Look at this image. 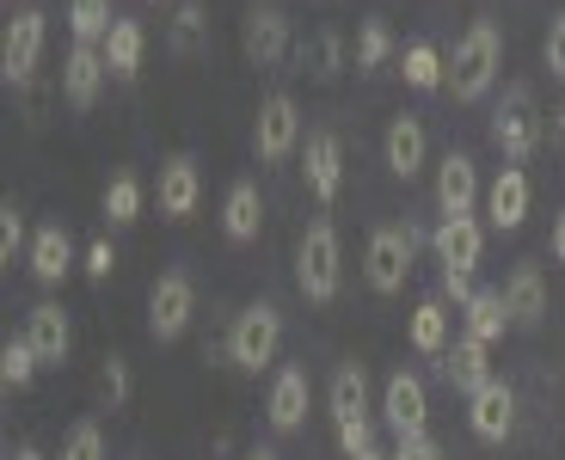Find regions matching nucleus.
Wrapping results in <instances>:
<instances>
[{
  "mask_svg": "<svg viewBox=\"0 0 565 460\" xmlns=\"http://www.w3.org/2000/svg\"><path fill=\"white\" fill-rule=\"evenodd\" d=\"M498 68H504V38H498L492 19H480V25L455 43V56H449V93L461 98V105H473V98H486L498 86Z\"/></svg>",
  "mask_w": 565,
  "mask_h": 460,
  "instance_id": "f257e3e1",
  "label": "nucleus"
},
{
  "mask_svg": "<svg viewBox=\"0 0 565 460\" xmlns=\"http://www.w3.org/2000/svg\"><path fill=\"white\" fill-rule=\"evenodd\" d=\"M282 350V313L270 301H253L234 313V325H227V363L246 368V375H258V368L277 363Z\"/></svg>",
  "mask_w": 565,
  "mask_h": 460,
  "instance_id": "f03ea898",
  "label": "nucleus"
},
{
  "mask_svg": "<svg viewBox=\"0 0 565 460\" xmlns=\"http://www.w3.org/2000/svg\"><path fill=\"white\" fill-rule=\"evenodd\" d=\"M296 282L308 301H332L344 282V252H339V227L332 222H308V234H301L296 246Z\"/></svg>",
  "mask_w": 565,
  "mask_h": 460,
  "instance_id": "7ed1b4c3",
  "label": "nucleus"
},
{
  "mask_svg": "<svg viewBox=\"0 0 565 460\" xmlns=\"http://www.w3.org/2000/svg\"><path fill=\"white\" fill-rule=\"evenodd\" d=\"M412 252H418V227H375L369 234V252H363V277L375 295H399L412 277Z\"/></svg>",
  "mask_w": 565,
  "mask_h": 460,
  "instance_id": "20e7f679",
  "label": "nucleus"
},
{
  "mask_svg": "<svg viewBox=\"0 0 565 460\" xmlns=\"http://www.w3.org/2000/svg\"><path fill=\"white\" fill-rule=\"evenodd\" d=\"M492 141L510 167L541 148V117H535V93H529V86H510L504 93V105H498V117H492Z\"/></svg>",
  "mask_w": 565,
  "mask_h": 460,
  "instance_id": "39448f33",
  "label": "nucleus"
},
{
  "mask_svg": "<svg viewBox=\"0 0 565 460\" xmlns=\"http://www.w3.org/2000/svg\"><path fill=\"white\" fill-rule=\"evenodd\" d=\"M296 148H301V105L289 93H270L253 117V153L277 167V160H289Z\"/></svg>",
  "mask_w": 565,
  "mask_h": 460,
  "instance_id": "423d86ee",
  "label": "nucleus"
},
{
  "mask_svg": "<svg viewBox=\"0 0 565 460\" xmlns=\"http://www.w3.org/2000/svg\"><path fill=\"white\" fill-rule=\"evenodd\" d=\"M191 313H198V289H191V277H184V270L154 277V289H148V332H154V344L184 338Z\"/></svg>",
  "mask_w": 565,
  "mask_h": 460,
  "instance_id": "0eeeda50",
  "label": "nucleus"
},
{
  "mask_svg": "<svg viewBox=\"0 0 565 460\" xmlns=\"http://www.w3.org/2000/svg\"><path fill=\"white\" fill-rule=\"evenodd\" d=\"M43 38H50L43 13H19L13 25H7V38H0V81L25 86L31 74H38V62H43Z\"/></svg>",
  "mask_w": 565,
  "mask_h": 460,
  "instance_id": "6e6552de",
  "label": "nucleus"
},
{
  "mask_svg": "<svg viewBox=\"0 0 565 460\" xmlns=\"http://www.w3.org/2000/svg\"><path fill=\"white\" fill-rule=\"evenodd\" d=\"M382 418H387V430H394V436H424V424H430V393H424L418 375H406V368L387 375Z\"/></svg>",
  "mask_w": 565,
  "mask_h": 460,
  "instance_id": "1a4fd4ad",
  "label": "nucleus"
},
{
  "mask_svg": "<svg viewBox=\"0 0 565 460\" xmlns=\"http://www.w3.org/2000/svg\"><path fill=\"white\" fill-rule=\"evenodd\" d=\"M301 172H308V191L320 196V203H332V196L344 191V141L332 136V129H313V136L301 141Z\"/></svg>",
  "mask_w": 565,
  "mask_h": 460,
  "instance_id": "9d476101",
  "label": "nucleus"
},
{
  "mask_svg": "<svg viewBox=\"0 0 565 460\" xmlns=\"http://www.w3.org/2000/svg\"><path fill=\"white\" fill-rule=\"evenodd\" d=\"M160 215L167 222H191L198 215V203H203V172H198V160L191 153H172L167 167H160Z\"/></svg>",
  "mask_w": 565,
  "mask_h": 460,
  "instance_id": "9b49d317",
  "label": "nucleus"
},
{
  "mask_svg": "<svg viewBox=\"0 0 565 460\" xmlns=\"http://www.w3.org/2000/svg\"><path fill=\"white\" fill-rule=\"evenodd\" d=\"M467 424H473L480 442H504V436L516 430V393L492 375L480 393H467Z\"/></svg>",
  "mask_w": 565,
  "mask_h": 460,
  "instance_id": "f8f14e48",
  "label": "nucleus"
},
{
  "mask_svg": "<svg viewBox=\"0 0 565 460\" xmlns=\"http://www.w3.org/2000/svg\"><path fill=\"white\" fill-rule=\"evenodd\" d=\"M25 344L38 350V363H43V368H62V363H68V350H74L68 313H62L56 301H38V307L25 313Z\"/></svg>",
  "mask_w": 565,
  "mask_h": 460,
  "instance_id": "ddd939ff",
  "label": "nucleus"
},
{
  "mask_svg": "<svg viewBox=\"0 0 565 460\" xmlns=\"http://www.w3.org/2000/svg\"><path fill=\"white\" fill-rule=\"evenodd\" d=\"M430 246H437L443 270H467V277H473V265H480V252H486V227L473 222V215H443Z\"/></svg>",
  "mask_w": 565,
  "mask_h": 460,
  "instance_id": "4468645a",
  "label": "nucleus"
},
{
  "mask_svg": "<svg viewBox=\"0 0 565 460\" xmlns=\"http://www.w3.org/2000/svg\"><path fill=\"white\" fill-rule=\"evenodd\" d=\"M246 56L258 62V68H277L282 56H289V19H282V7H270V0H258L253 13H246Z\"/></svg>",
  "mask_w": 565,
  "mask_h": 460,
  "instance_id": "2eb2a0df",
  "label": "nucleus"
},
{
  "mask_svg": "<svg viewBox=\"0 0 565 460\" xmlns=\"http://www.w3.org/2000/svg\"><path fill=\"white\" fill-rule=\"evenodd\" d=\"M105 50H86V43H74L68 62H62V98H68L74 111H93L105 93Z\"/></svg>",
  "mask_w": 565,
  "mask_h": 460,
  "instance_id": "dca6fc26",
  "label": "nucleus"
},
{
  "mask_svg": "<svg viewBox=\"0 0 565 460\" xmlns=\"http://www.w3.org/2000/svg\"><path fill=\"white\" fill-rule=\"evenodd\" d=\"M486 222L498 234H516L529 222V172L523 167H504L492 184H486Z\"/></svg>",
  "mask_w": 565,
  "mask_h": 460,
  "instance_id": "f3484780",
  "label": "nucleus"
},
{
  "mask_svg": "<svg viewBox=\"0 0 565 460\" xmlns=\"http://www.w3.org/2000/svg\"><path fill=\"white\" fill-rule=\"evenodd\" d=\"M25 265H31V277H38L43 289H56V282L74 270V239H68V227H62V222H43L38 234H31Z\"/></svg>",
  "mask_w": 565,
  "mask_h": 460,
  "instance_id": "a211bd4d",
  "label": "nucleus"
},
{
  "mask_svg": "<svg viewBox=\"0 0 565 460\" xmlns=\"http://www.w3.org/2000/svg\"><path fill=\"white\" fill-rule=\"evenodd\" d=\"M382 153H387V172H394V179H418L424 160H430V136H424L418 117H394L387 136H382Z\"/></svg>",
  "mask_w": 565,
  "mask_h": 460,
  "instance_id": "6ab92c4d",
  "label": "nucleus"
},
{
  "mask_svg": "<svg viewBox=\"0 0 565 460\" xmlns=\"http://www.w3.org/2000/svg\"><path fill=\"white\" fill-rule=\"evenodd\" d=\"M480 203V167L467 160V153H443L437 167V210L443 215H473Z\"/></svg>",
  "mask_w": 565,
  "mask_h": 460,
  "instance_id": "aec40b11",
  "label": "nucleus"
},
{
  "mask_svg": "<svg viewBox=\"0 0 565 460\" xmlns=\"http://www.w3.org/2000/svg\"><path fill=\"white\" fill-rule=\"evenodd\" d=\"M265 418H270V430H282V436L308 424V368H277L270 399H265Z\"/></svg>",
  "mask_w": 565,
  "mask_h": 460,
  "instance_id": "412c9836",
  "label": "nucleus"
},
{
  "mask_svg": "<svg viewBox=\"0 0 565 460\" xmlns=\"http://www.w3.org/2000/svg\"><path fill=\"white\" fill-rule=\"evenodd\" d=\"M258 227H265V196H258L253 179H234L222 196V234L234 246H246V239H258Z\"/></svg>",
  "mask_w": 565,
  "mask_h": 460,
  "instance_id": "4be33fe9",
  "label": "nucleus"
},
{
  "mask_svg": "<svg viewBox=\"0 0 565 460\" xmlns=\"http://www.w3.org/2000/svg\"><path fill=\"white\" fill-rule=\"evenodd\" d=\"M443 375H449L461 393H480L486 381H492V363H486V338H473V332L455 338V344L443 350Z\"/></svg>",
  "mask_w": 565,
  "mask_h": 460,
  "instance_id": "5701e85b",
  "label": "nucleus"
},
{
  "mask_svg": "<svg viewBox=\"0 0 565 460\" xmlns=\"http://www.w3.org/2000/svg\"><path fill=\"white\" fill-rule=\"evenodd\" d=\"M504 307H510V320H516V325H541V320H547V282H541L535 265H516L504 277Z\"/></svg>",
  "mask_w": 565,
  "mask_h": 460,
  "instance_id": "b1692460",
  "label": "nucleus"
},
{
  "mask_svg": "<svg viewBox=\"0 0 565 460\" xmlns=\"http://www.w3.org/2000/svg\"><path fill=\"white\" fill-rule=\"evenodd\" d=\"M141 50H148L141 25H136V19H117L111 38H105V68H111L117 81H136V74H141Z\"/></svg>",
  "mask_w": 565,
  "mask_h": 460,
  "instance_id": "393cba45",
  "label": "nucleus"
},
{
  "mask_svg": "<svg viewBox=\"0 0 565 460\" xmlns=\"http://www.w3.org/2000/svg\"><path fill=\"white\" fill-rule=\"evenodd\" d=\"M412 350H424V356L449 350V301H443V295L412 307Z\"/></svg>",
  "mask_w": 565,
  "mask_h": 460,
  "instance_id": "a878e982",
  "label": "nucleus"
},
{
  "mask_svg": "<svg viewBox=\"0 0 565 460\" xmlns=\"http://www.w3.org/2000/svg\"><path fill=\"white\" fill-rule=\"evenodd\" d=\"M111 25H117L111 0H68V31H74V43H86V50H105Z\"/></svg>",
  "mask_w": 565,
  "mask_h": 460,
  "instance_id": "bb28decb",
  "label": "nucleus"
},
{
  "mask_svg": "<svg viewBox=\"0 0 565 460\" xmlns=\"http://www.w3.org/2000/svg\"><path fill=\"white\" fill-rule=\"evenodd\" d=\"M344 418H369V375L363 363H344L339 375H332V424Z\"/></svg>",
  "mask_w": 565,
  "mask_h": 460,
  "instance_id": "cd10ccee",
  "label": "nucleus"
},
{
  "mask_svg": "<svg viewBox=\"0 0 565 460\" xmlns=\"http://www.w3.org/2000/svg\"><path fill=\"white\" fill-rule=\"evenodd\" d=\"M399 74H406V86H418V93H437V86H449V62H443L437 43H412L406 56H399Z\"/></svg>",
  "mask_w": 565,
  "mask_h": 460,
  "instance_id": "c85d7f7f",
  "label": "nucleus"
},
{
  "mask_svg": "<svg viewBox=\"0 0 565 460\" xmlns=\"http://www.w3.org/2000/svg\"><path fill=\"white\" fill-rule=\"evenodd\" d=\"M461 313H467V332L486 338V344H492V338H504V325H516V320H510V307H504V289H480L473 301L461 307Z\"/></svg>",
  "mask_w": 565,
  "mask_h": 460,
  "instance_id": "c756f323",
  "label": "nucleus"
},
{
  "mask_svg": "<svg viewBox=\"0 0 565 460\" xmlns=\"http://www.w3.org/2000/svg\"><path fill=\"white\" fill-rule=\"evenodd\" d=\"M38 368L43 363H38V350H31L25 338H7V344H0V387L7 393H25Z\"/></svg>",
  "mask_w": 565,
  "mask_h": 460,
  "instance_id": "7c9ffc66",
  "label": "nucleus"
},
{
  "mask_svg": "<svg viewBox=\"0 0 565 460\" xmlns=\"http://www.w3.org/2000/svg\"><path fill=\"white\" fill-rule=\"evenodd\" d=\"M105 215H111L117 227H129L141 215V179L136 172H117V179L105 184Z\"/></svg>",
  "mask_w": 565,
  "mask_h": 460,
  "instance_id": "2f4dec72",
  "label": "nucleus"
},
{
  "mask_svg": "<svg viewBox=\"0 0 565 460\" xmlns=\"http://www.w3.org/2000/svg\"><path fill=\"white\" fill-rule=\"evenodd\" d=\"M387 56H394V31H387V19H369L356 31V68H382Z\"/></svg>",
  "mask_w": 565,
  "mask_h": 460,
  "instance_id": "473e14b6",
  "label": "nucleus"
},
{
  "mask_svg": "<svg viewBox=\"0 0 565 460\" xmlns=\"http://www.w3.org/2000/svg\"><path fill=\"white\" fill-rule=\"evenodd\" d=\"M62 460H105V430L93 418L86 424H74L68 430V442H62Z\"/></svg>",
  "mask_w": 565,
  "mask_h": 460,
  "instance_id": "72a5a7b5",
  "label": "nucleus"
},
{
  "mask_svg": "<svg viewBox=\"0 0 565 460\" xmlns=\"http://www.w3.org/2000/svg\"><path fill=\"white\" fill-rule=\"evenodd\" d=\"M19 246H25V215H19V203L7 196V203H0V265H13Z\"/></svg>",
  "mask_w": 565,
  "mask_h": 460,
  "instance_id": "f704fd0d",
  "label": "nucleus"
},
{
  "mask_svg": "<svg viewBox=\"0 0 565 460\" xmlns=\"http://www.w3.org/2000/svg\"><path fill=\"white\" fill-rule=\"evenodd\" d=\"M99 393H105L111 405H129L136 381H129V363H124V356H105V363H99Z\"/></svg>",
  "mask_w": 565,
  "mask_h": 460,
  "instance_id": "c9c22d12",
  "label": "nucleus"
},
{
  "mask_svg": "<svg viewBox=\"0 0 565 460\" xmlns=\"http://www.w3.org/2000/svg\"><path fill=\"white\" fill-rule=\"evenodd\" d=\"M339 448H344V454H375V424H369V418H344L339 424Z\"/></svg>",
  "mask_w": 565,
  "mask_h": 460,
  "instance_id": "e433bc0d",
  "label": "nucleus"
},
{
  "mask_svg": "<svg viewBox=\"0 0 565 460\" xmlns=\"http://www.w3.org/2000/svg\"><path fill=\"white\" fill-rule=\"evenodd\" d=\"M387 460H449V454H443V442H437V436L424 430V436H399V442H394V454H387Z\"/></svg>",
  "mask_w": 565,
  "mask_h": 460,
  "instance_id": "4c0bfd02",
  "label": "nucleus"
},
{
  "mask_svg": "<svg viewBox=\"0 0 565 460\" xmlns=\"http://www.w3.org/2000/svg\"><path fill=\"white\" fill-rule=\"evenodd\" d=\"M198 38H203V7H198V0H184V7H179V31H172V43H179V50H198Z\"/></svg>",
  "mask_w": 565,
  "mask_h": 460,
  "instance_id": "58836bf2",
  "label": "nucleus"
},
{
  "mask_svg": "<svg viewBox=\"0 0 565 460\" xmlns=\"http://www.w3.org/2000/svg\"><path fill=\"white\" fill-rule=\"evenodd\" d=\"M117 270V252H111V239H93V246H86V277L93 282H105Z\"/></svg>",
  "mask_w": 565,
  "mask_h": 460,
  "instance_id": "ea45409f",
  "label": "nucleus"
},
{
  "mask_svg": "<svg viewBox=\"0 0 565 460\" xmlns=\"http://www.w3.org/2000/svg\"><path fill=\"white\" fill-rule=\"evenodd\" d=\"M541 56H547L553 81H565V13H559V19H553V25H547V50H541Z\"/></svg>",
  "mask_w": 565,
  "mask_h": 460,
  "instance_id": "a19ab883",
  "label": "nucleus"
},
{
  "mask_svg": "<svg viewBox=\"0 0 565 460\" xmlns=\"http://www.w3.org/2000/svg\"><path fill=\"white\" fill-rule=\"evenodd\" d=\"M473 295H480V289H473V277H467V270H443V301L467 307Z\"/></svg>",
  "mask_w": 565,
  "mask_h": 460,
  "instance_id": "79ce46f5",
  "label": "nucleus"
},
{
  "mask_svg": "<svg viewBox=\"0 0 565 460\" xmlns=\"http://www.w3.org/2000/svg\"><path fill=\"white\" fill-rule=\"evenodd\" d=\"M553 258H559V265H565V210L553 215Z\"/></svg>",
  "mask_w": 565,
  "mask_h": 460,
  "instance_id": "37998d69",
  "label": "nucleus"
},
{
  "mask_svg": "<svg viewBox=\"0 0 565 460\" xmlns=\"http://www.w3.org/2000/svg\"><path fill=\"white\" fill-rule=\"evenodd\" d=\"M7 460H43V454H38V448H13Z\"/></svg>",
  "mask_w": 565,
  "mask_h": 460,
  "instance_id": "c03bdc74",
  "label": "nucleus"
},
{
  "mask_svg": "<svg viewBox=\"0 0 565 460\" xmlns=\"http://www.w3.org/2000/svg\"><path fill=\"white\" fill-rule=\"evenodd\" d=\"M246 460H277V448H253V454H246Z\"/></svg>",
  "mask_w": 565,
  "mask_h": 460,
  "instance_id": "a18cd8bd",
  "label": "nucleus"
},
{
  "mask_svg": "<svg viewBox=\"0 0 565 460\" xmlns=\"http://www.w3.org/2000/svg\"><path fill=\"white\" fill-rule=\"evenodd\" d=\"M553 129H559V141H565V105H559V111H553Z\"/></svg>",
  "mask_w": 565,
  "mask_h": 460,
  "instance_id": "49530a36",
  "label": "nucleus"
},
{
  "mask_svg": "<svg viewBox=\"0 0 565 460\" xmlns=\"http://www.w3.org/2000/svg\"><path fill=\"white\" fill-rule=\"evenodd\" d=\"M356 460H387V454H382V448H375V454H356Z\"/></svg>",
  "mask_w": 565,
  "mask_h": 460,
  "instance_id": "de8ad7c7",
  "label": "nucleus"
}]
</instances>
